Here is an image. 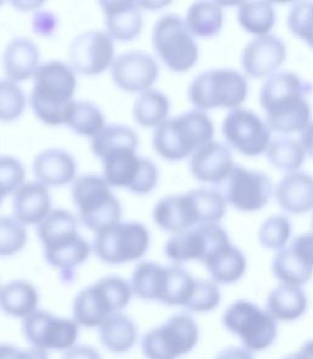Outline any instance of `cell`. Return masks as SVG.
I'll use <instances>...</instances> for the list:
<instances>
[{
	"mask_svg": "<svg viewBox=\"0 0 313 359\" xmlns=\"http://www.w3.org/2000/svg\"><path fill=\"white\" fill-rule=\"evenodd\" d=\"M312 83L294 72H277L267 79L260 92V103L266 114V123L281 135L300 133L311 123V105L306 97Z\"/></svg>",
	"mask_w": 313,
	"mask_h": 359,
	"instance_id": "6da1fadb",
	"label": "cell"
},
{
	"mask_svg": "<svg viewBox=\"0 0 313 359\" xmlns=\"http://www.w3.org/2000/svg\"><path fill=\"white\" fill-rule=\"evenodd\" d=\"M76 86V72L67 64L53 60L39 65L29 95L36 116L48 126L64 125Z\"/></svg>",
	"mask_w": 313,
	"mask_h": 359,
	"instance_id": "7a4b0ae2",
	"label": "cell"
},
{
	"mask_svg": "<svg viewBox=\"0 0 313 359\" xmlns=\"http://www.w3.org/2000/svg\"><path fill=\"white\" fill-rule=\"evenodd\" d=\"M214 126L207 114L192 110L168 118L153 135V147L166 161H179L212 142Z\"/></svg>",
	"mask_w": 313,
	"mask_h": 359,
	"instance_id": "3957f363",
	"label": "cell"
},
{
	"mask_svg": "<svg viewBox=\"0 0 313 359\" xmlns=\"http://www.w3.org/2000/svg\"><path fill=\"white\" fill-rule=\"evenodd\" d=\"M133 296L130 281L105 276L77 293L72 302V319L86 329L100 327L107 318L128 307Z\"/></svg>",
	"mask_w": 313,
	"mask_h": 359,
	"instance_id": "277c9868",
	"label": "cell"
},
{
	"mask_svg": "<svg viewBox=\"0 0 313 359\" xmlns=\"http://www.w3.org/2000/svg\"><path fill=\"white\" fill-rule=\"evenodd\" d=\"M105 177L80 176L72 184V201L81 222L91 231H103L121 220L123 208Z\"/></svg>",
	"mask_w": 313,
	"mask_h": 359,
	"instance_id": "5b68a950",
	"label": "cell"
},
{
	"mask_svg": "<svg viewBox=\"0 0 313 359\" xmlns=\"http://www.w3.org/2000/svg\"><path fill=\"white\" fill-rule=\"evenodd\" d=\"M187 95L191 104L199 111L234 110L246 100L248 85L246 77L234 69H212L196 76Z\"/></svg>",
	"mask_w": 313,
	"mask_h": 359,
	"instance_id": "8992f818",
	"label": "cell"
},
{
	"mask_svg": "<svg viewBox=\"0 0 313 359\" xmlns=\"http://www.w3.org/2000/svg\"><path fill=\"white\" fill-rule=\"evenodd\" d=\"M222 323L252 353L268 350L278 337V322L267 309L247 299L232 303L224 311Z\"/></svg>",
	"mask_w": 313,
	"mask_h": 359,
	"instance_id": "52a82bcc",
	"label": "cell"
},
{
	"mask_svg": "<svg viewBox=\"0 0 313 359\" xmlns=\"http://www.w3.org/2000/svg\"><path fill=\"white\" fill-rule=\"evenodd\" d=\"M199 340L195 319L187 313H178L143 335L141 350L147 359H179L189 355Z\"/></svg>",
	"mask_w": 313,
	"mask_h": 359,
	"instance_id": "ba28073f",
	"label": "cell"
},
{
	"mask_svg": "<svg viewBox=\"0 0 313 359\" xmlns=\"http://www.w3.org/2000/svg\"><path fill=\"white\" fill-rule=\"evenodd\" d=\"M152 43L156 55L174 72H186L199 60V46L190 34L185 20L175 14L164 15L156 21L152 31Z\"/></svg>",
	"mask_w": 313,
	"mask_h": 359,
	"instance_id": "9c48e42d",
	"label": "cell"
},
{
	"mask_svg": "<svg viewBox=\"0 0 313 359\" xmlns=\"http://www.w3.org/2000/svg\"><path fill=\"white\" fill-rule=\"evenodd\" d=\"M151 243L147 227L138 222H120L95 233L92 250L105 264H126L146 255Z\"/></svg>",
	"mask_w": 313,
	"mask_h": 359,
	"instance_id": "30bf717a",
	"label": "cell"
},
{
	"mask_svg": "<svg viewBox=\"0 0 313 359\" xmlns=\"http://www.w3.org/2000/svg\"><path fill=\"white\" fill-rule=\"evenodd\" d=\"M103 177L110 187L128 189L135 194H148L158 184V169L147 158L138 156L136 149H121L102 159Z\"/></svg>",
	"mask_w": 313,
	"mask_h": 359,
	"instance_id": "8fae6325",
	"label": "cell"
},
{
	"mask_svg": "<svg viewBox=\"0 0 313 359\" xmlns=\"http://www.w3.org/2000/svg\"><path fill=\"white\" fill-rule=\"evenodd\" d=\"M80 325L72 318L37 309L22 320V332L29 345L39 350L67 352L76 346Z\"/></svg>",
	"mask_w": 313,
	"mask_h": 359,
	"instance_id": "7c38bea8",
	"label": "cell"
},
{
	"mask_svg": "<svg viewBox=\"0 0 313 359\" xmlns=\"http://www.w3.org/2000/svg\"><path fill=\"white\" fill-rule=\"evenodd\" d=\"M228 232L218 224H208L174 233L164 246L166 258L174 264L187 262H201L213 255L222 247L230 245Z\"/></svg>",
	"mask_w": 313,
	"mask_h": 359,
	"instance_id": "4fadbf2b",
	"label": "cell"
},
{
	"mask_svg": "<svg viewBox=\"0 0 313 359\" xmlns=\"http://www.w3.org/2000/svg\"><path fill=\"white\" fill-rule=\"evenodd\" d=\"M222 133L228 144L245 156H261L272 141L268 123L247 109L229 111L224 118Z\"/></svg>",
	"mask_w": 313,
	"mask_h": 359,
	"instance_id": "5bb4252c",
	"label": "cell"
},
{
	"mask_svg": "<svg viewBox=\"0 0 313 359\" xmlns=\"http://www.w3.org/2000/svg\"><path fill=\"white\" fill-rule=\"evenodd\" d=\"M225 199L242 213H256L265 208L274 192L272 180L262 171L234 165L229 176Z\"/></svg>",
	"mask_w": 313,
	"mask_h": 359,
	"instance_id": "9a60e30c",
	"label": "cell"
},
{
	"mask_svg": "<svg viewBox=\"0 0 313 359\" xmlns=\"http://www.w3.org/2000/svg\"><path fill=\"white\" fill-rule=\"evenodd\" d=\"M69 57L70 67L77 74L100 75L114 62V39L103 31H86L74 38Z\"/></svg>",
	"mask_w": 313,
	"mask_h": 359,
	"instance_id": "2e32d148",
	"label": "cell"
},
{
	"mask_svg": "<svg viewBox=\"0 0 313 359\" xmlns=\"http://www.w3.org/2000/svg\"><path fill=\"white\" fill-rule=\"evenodd\" d=\"M159 75V65L148 53L133 50L115 57L112 79L120 90L128 93H142L151 90Z\"/></svg>",
	"mask_w": 313,
	"mask_h": 359,
	"instance_id": "e0dca14e",
	"label": "cell"
},
{
	"mask_svg": "<svg viewBox=\"0 0 313 359\" xmlns=\"http://www.w3.org/2000/svg\"><path fill=\"white\" fill-rule=\"evenodd\" d=\"M153 220L156 226L173 235L202 225V214L196 189L161 198L153 210Z\"/></svg>",
	"mask_w": 313,
	"mask_h": 359,
	"instance_id": "ac0fdd59",
	"label": "cell"
},
{
	"mask_svg": "<svg viewBox=\"0 0 313 359\" xmlns=\"http://www.w3.org/2000/svg\"><path fill=\"white\" fill-rule=\"evenodd\" d=\"M286 59L284 42L275 36H263L247 43L241 54L244 72L252 79H269Z\"/></svg>",
	"mask_w": 313,
	"mask_h": 359,
	"instance_id": "d6986e66",
	"label": "cell"
},
{
	"mask_svg": "<svg viewBox=\"0 0 313 359\" xmlns=\"http://www.w3.org/2000/svg\"><path fill=\"white\" fill-rule=\"evenodd\" d=\"M233 168L232 151L223 143L212 141L191 156V174L204 184H222L228 180Z\"/></svg>",
	"mask_w": 313,
	"mask_h": 359,
	"instance_id": "ffe728a7",
	"label": "cell"
},
{
	"mask_svg": "<svg viewBox=\"0 0 313 359\" xmlns=\"http://www.w3.org/2000/svg\"><path fill=\"white\" fill-rule=\"evenodd\" d=\"M105 13L107 34L120 42H130L141 34L143 20L140 3L126 0L100 1Z\"/></svg>",
	"mask_w": 313,
	"mask_h": 359,
	"instance_id": "44dd1931",
	"label": "cell"
},
{
	"mask_svg": "<svg viewBox=\"0 0 313 359\" xmlns=\"http://www.w3.org/2000/svg\"><path fill=\"white\" fill-rule=\"evenodd\" d=\"M52 212V198L47 186L25 182L14 194L13 213L22 225H39Z\"/></svg>",
	"mask_w": 313,
	"mask_h": 359,
	"instance_id": "7402d4cb",
	"label": "cell"
},
{
	"mask_svg": "<svg viewBox=\"0 0 313 359\" xmlns=\"http://www.w3.org/2000/svg\"><path fill=\"white\" fill-rule=\"evenodd\" d=\"M274 196L286 213H309L313 210V176L301 171L286 174L277 184Z\"/></svg>",
	"mask_w": 313,
	"mask_h": 359,
	"instance_id": "603a6c76",
	"label": "cell"
},
{
	"mask_svg": "<svg viewBox=\"0 0 313 359\" xmlns=\"http://www.w3.org/2000/svg\"><path fill=\"white\" fill-rule=\"evenodd\" d=\"M75 158L67 151L51 148L34 158V174L44 186L60 187L76 180Z\"/></svg>",
	"mask_w": 313,
	"mask_h": 359,
	"instance_id": "cb8c5ba5",
	"label": "cell"
},
{
	"mask_svg": "<svg viewBox=\"0 0 313 359\" xmlns=\"http://www.w3.org/2000/svg\"><path fill=\"white\" fill-rule=\"evenodd\" d=\"M44 253L60 250L80 238L77 219L65 209H54L37 227Z\"/></svg>",
	"mask_w": 313,
	"mask_h": 359,
	"instance_id": "d4e9b609",
	"label": "cell"
},
{
	"mask_svg": "<svg viewBox=\"0 0 313 359\" xmlns=\"http://www.w3.org/2000/svg\"><path fill=\"white\" fill-rule=\"evenodd\" d=\"M39 50L27 38H14L3 53V70L8 80L14 82L29 80L39 70Z\"/></svg>",
	"mask_w": 313,
	"mask_h": 359,
	"instance_id": "484cf974",
	"label": "cell"
},
{
	"mask_svg": "<svg viewBox=\"0 0 313 359\" xmlns=\"http://www.w3.org/2000/svg\"><path fill=\"white\" fill-rule=\"evenodd\" d=\"M98 336L105 350L115 355H124L136 345L138 329L131 318L119 312L105 319L98 327Z\"/></svg>",
	"mask_w": 313,
	"mask_h": 359,
	"instance_id": "4316f807",
	"label": "cell"
},
{
	"mask_svg": "<svg viewBox=\"0 0 313 359\" xmlns=\"http://www.w3.org/2000/svg\"><path fill=\"white\" fill-rule=\"evenodd\" d=\"M307 307V296L304 290L298 286L280 284L273 288L267 297V312L277 322H295L304 316Z\"/></svg>",
	"mask_w": 313,
	"mask_h": 359,
	"instance_id": "83f0119b",
	"label": "cell"
},
{
	"mask_svg": "<svg viewBox=\"0 0 313 359\" xmlns=\"http://www.w3.org/2000/svg\"><path fill=\"white\" fill-rule=\"evenodd\" d=\"M204 264L212 281L218 285L235 284L242 279L247 269L246 257L232 243L209 255Z\"/></svg>",
	"mask_w": 313,
	"mask_h": 359,
	"instance_id": "f1b7e54d",
	"label": "cell"
},
{
	"mask_svg": "<svg viewBox=\"0 0 313 359\" xmlns=\"http://www.w3.org/2000/svg\"><path fill=\"white\" fill-rule=\"evenodd\" d=\"M39 293L26 280H14L0 287V309L13 318L29 317L39 309Z\"/></svg>",
	"mask_w": 313,
	"mask_h": 359,
	"instance_id": "f546056e",
	"label": "cell"
},
{
	"mask_svg": "<svg viewBox=\"0 0 313 359\" xmlns=\"http://www.w3.org/2000/svg\"><path fill=\"white\" fill-rule=\"evenodd\" d=\"M196 279L179 264L164 266L158 302L171 307H185L195 288Z\"/></svg>",
	"mask_w": 313,
	"mask_h": 359,
	"instance_id": "4dcf8cb0",
	"label": "cell"
},
{
	"mask_svg": "<svg viewBox=\"0 0 313 359\" xmlns=\"http://www.w3.org/2000/svg\"><path fill=\"white\" fill-rule=\"evenodd\" d=\"M185 24L194 37H215L223 29V9L213 1H196L186 13Z\"/></svg>",
	"mask_w": 313,
	"mask_h": 359,
	"instance_id": "1f68e13d",
	"label": "cell"
},
{
	"mask_svg": "<svg viewBox=\"0 0 313 359\" xmlns=\"http://www.w3.org/2000/svg\"><path fill=\"white\" fill-rule=\"evenodd\" d=\"M272 273L280 284L301 287L312 279L313 268L306 264L290 247L277 252L272 260Z\"/></svg>",
	"mask_w": 313,
	"mask_h": 359,
	"instance_id": "d6a6232c",
	"label": "cell"
},
{
	"mask_svg": "<svg viewBox=\"0 0 313 359\" xmlns=\"http://www.w3.org/2000/svg\"><path fill=\"white\" fill-rule=\"evenodd\" d=\"M237 22L247 34L268 36L275 25V9L269 1H244L239 5Z\"/></svg>",
	"mask_w": 313,
	"mask_h": 359,
	"instance_id": "836d02e7",
	"label": "cell"
},
{
	"mask_svg": "<svg viewBox=\"0 0 313 359\" xmlns=\"http://www.w3.org/2000/svg\"><path fill=\"white\" fill-rule=\"evenodd\" d=\"M171 102L166 95L156 90H147L140 93L135 100L133 115L136 123L143 128H158L168 120Z\"/></svg>",
	"mask_w": 313,
	"mask_h": 359,
	"instance_id": "e575fe53",
	"label": "cell"
},
{
	"mask_svg": "<svg viewBox=\"0 0 313 359\" xmlns=\"http://www.w3.org/2000/svg\"><path fill=\"white\" fill-rule=\"evenodd\" d=\"M138 135L125 125L105 126L91 140V149L100 159L121 149H138Z\"/></svg>",
	"mask_w": 313,
	"mask_h": 359,
	"instance_id": "d590c367",
	"label": "cell"
},
{
	"mask_svg": "<svg viewBox=\"0 0 313 359\" xmlns=\"http://www.w3.org/2000/svg\"><path fill=\"white\" fill-rule=\"evenodd\" d=\"M164 265L151 260L140 262L133 269L130 279L133 296L143 301L158 302L161 294Z\"/></svg>",
	"mask_w": 313,
	"mask_h": 359,
	"instance_id": "8d00e7d4",
	"label": "cell"
},
{
	"mask_svg": "<svg viewBox=\"0 0 313 359\" xmlns=\"http://www.w3.org/2000/svg\"><path fill=\"white\" fill-rule=\"evenodd\" d=\"M266 154L272 166L286 174L299 170L306 158L300 142L289 136H279L272 140Z\"/></svg>",
	"mask_w": 313,
	"mask_h": 359,
	"instance_id": "74e56055",
	"label": "cell"
},
{
	"mask_svg": "<svg viewBox=\"0 0 313 359\" xmlns=\"http://www.w3.org/2000/svg\"><path fill=\"white\" fill-rule=\"evenodd\" d=\"M65 125L81 136L93 138L105 128V115L91 102L74 100L67 110Z\"/></svg>",
	"mask_w": 313,
	"mask_h": 359,
	"instance_id": "f35d334b",
	"label": "cell"
},
{
	"mask_svg": "<svg viewBox=\"0 0 313 359\" xmlns=\"http://www.w3.org/2000/svg\"><path fill=\"white\" fill-rule=\"evenodd\" d=\"M92 246L90 242L84 237H80L77 241L72 245L62 247L60 250L54 252L44 253V258L53 268L62 270V273H69L72 269L77 268L79 265L85 263L88 259Z\"/></svg>",
	"mask_w": 313,
	"mask_h": 359,
	"instance_id": "ab89813d",
	"label": "cell"
},
{
	"mask_svg": "<svg viewBox=\"0 0 313 359\" xmlns=\"http://www.w3.org/2000/svg\"><path fill=\"white\" fill-rule=\"evenodd\" d=\"M291 237V222L285 215H273L263 222L258 229V241L262 247L280 251L288 245Z\"/></svg>",
	"mask_w": 313,
	"mask_h": 359,
	"instance_id": "60d3db41",
	"label": "cell"
},
{
	"mask_svg": "<svg viewBox=\"0 0 313 359\" xmlns=\"http://www.w3.org/2000/svg\"><path fill=\"white\" fill-rule=\"evenodd\" d=\"M26 108V97L16 82L0 80V121L11 123L22 115Z\"/></svg>",
	"mask_w": 313,
	"mask_h": 359,
	"instance_id": "b9f144b4",
	"label": "cell"
},
{
	"mask_svg": "<svg viewBox=\"0 0 313 359\" xmlns=\"http://www.w3.org/2000/svg\"><path fill=\"white\" fill-rule=\"evenodd\" d=\"M27 230L14 217H0V257H11L24 250Z\"/></svg>",
	"mask_w": 313,
	"mask_h": 359,
	"instance_id": "7bdbcfd3",
	"label": "cell"
},
{
	"mask_svg": "<svg viewBox=\"0 0 313 359\" xmlns=\"http://www.w3.org/2000/svg\"><path fill=\"white\" fill-rule=\"evenodd\" d=\"M286 24L291 34L313 49V1H299L293 5Z\"/></svg>",
	"mask_w": 313,
	"mask_h": 359,
	"instance_id": "ee69618b",
	"label": "cell"
},
{
	"mask_svg": "<svg viewBox=\"0 0 313 359\" xmlns=\"http://www.w3.org/2000/svg\"><path fill=\"white\" fill-rule=\"evenodd\" d=\"M222 301V294L218 284L212 280H196L194 292L191 294L186 308L189 312L204 313L213 312L217 309Z\"/></svg>",
	"mask_w": 313,
	"mask_h": 359,
	"instance_id": "f6af8a7d",
	"label": "cell"
},
{
	"mask_svg": "<svg viewBox=\"0 0 313 359\" xmlns=\"http://www.w3.org/2000/svg\"><path fill=\"white\" fill-rule=\"evenodd\" d=\"M26 172L22 163L14 156H0V191L8 196L25 184Z\"/></svg>",
	"mask_w": 313,
	"mask_h": 359,
	"instance_id": "bcb514c9",
	"label": "cell"
},
{
	"mask_svg": "<svg viewBox=\"0 0 313 359\" xmlns=\"http://www.w3.org/2000/svg\"><path fill=\"white\" fill-rule=\"evenodd\" d=\"M0 359H49L48 352L36 347L21 348L11 344H0Z\"/></svg>",
	"mask_w": 313,
	"mask_h": 359,
	"instance_id": "7dc6e473",
	"label": "cell"
},
{
	"mask_svg": "<svg viewBox=\"0 0 313 359\" xmlns=\"http://www.w3.org/2000/svg\"><path fill=\"white\" fill-rule=\"evenodd\" d=\"M57 18L49 11H39L32 19V31L43 37H48L57 29Z\"/></svg>",
	"mask_w": 313,
	"mask_h": 359,
	"instance_id": "c3c4849f",
	"label": "cell"
},
{
	"mask_svg": "<svg viewBox=\"0 0 313 359\" xmlns=\"http://www.w3.org/2000/svg\"><path fill=\"white\" fill-rule=\"evenodd\" d=\"M290 248L304 260L306 264L313 268V231L296 237L291 242Z\"/></svg>",
	"mask_w": 313,
	"mask_h": 359,
	"instance_id": "681fc988",
	"label": "cell"
},
{
	"mask_svg": "<svg viewBox=\"0 0 313 359\" xmlns=\"http://www.w3.org/2000/svg\"><path fill=\"white\" fill-rule=\"evenodd\" d=\"M62 359H102L100 352L87 345L74 346L64 352Z\"/></svg>",
	"mask_w": 313,
	"mask_h": 359,
	"instance_id": "f907efd6",
	"label": "cell"
},
{
	"mask_svg": "<svg viewBox=\"0 0 313 359\" xmlns=\"http://www.w3.org/2000/svg\"><path fill=\"white\" fill-rule=\"evenodd\" d=\"M214 359H255L251 351L246 350L245 347H227L220 351L214 357Z\"/></svg>",
	"mask_w": 313,
	"mask_h": 359,
	"instance_id": "816d5d0a",
	"label": "cell"
},
{
	"mask_svg": "<svg viewBox=\"0 0 313 359\" xmlns=\"http://www.w3.org/2000/svg\"><path fill=\"white\" fill-rule=\"evenodd\" d=\"M299 142L304 148L305 154H307L313 159V121L301 131Z\"/></svg>",
	"mask_w": 313,
	"mask_h": 359,
	"instance_id": "f5cc1de1",
	"label": "cell"
},
{
	"mask_svg": "<svg viewBox=\"0 0 313 359\" xmlns=\"http://www.w3.org/2000/svg\"><path fill=\"white\" fill-rule=\"evenodd\" d=\"M283 359H304L302 357H301V355H300L299 352L296 351V352H294V353H290V355H286V357H284Z\"/></svg>",
	"mask_w": 313,
	"mask_h": 359,
	"instance_id": "db71d44e",
	"label": "cell"
},
{
	"mask_svg": "<svg viewBox=\"0 0 313 359\" xmlns=\"http://www.w3.org/2000/svg\"><path fill=\"white\" fill-rule=\"evenodd\" d=\"M4 194L0 191V205H1V202H3V199H4Z\"/></svg>",
	"mask_w": 313,
	"mask_h": 359,
	"instance_id": "11a10c76",
	"label": "cell"
},
{
	"mask_svg": "<svg viewBox=\"0 0 313 359\" xmlns=\"http://www.w3.org/2000/svg\"><path fill=\"white\" fill-rule=\"evenodd\" d=\"M312 231H313V217H312Z\"/></svg>",
	"mask_w": 313,
	"mask_h": 359,
	"instance_id": "9f6ffc18",
	"label": "cell"
}]
</instances>
